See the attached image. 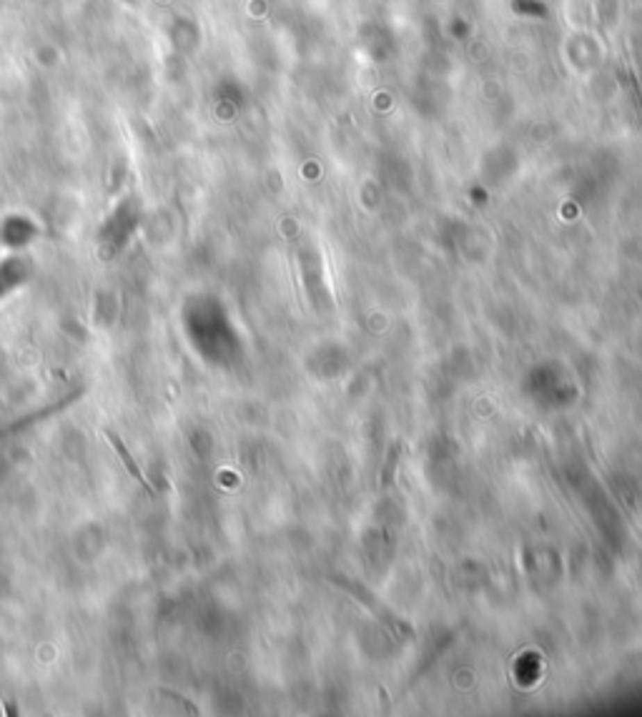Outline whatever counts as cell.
Masks as SVG:
<instances>
[{"mask_svg": "<svg viewBox=\"0 0 642 717\" xmlns=\"http://www.w3.org/2000/svg\"><path fill=\"white\" fill-rule=\"evenodd\" d=\"M106 436H108V439H110V444H113V449H116V454L121 456V461H123V464H126V469H129V474H131V477H133V479L138 481V484H141V487L146 489L148 494H154V489H151V484H148V481H146V477H143V474H141V469L135 467V461H133V456L129 454V449H126V444H123L121 439H118V436L113 434V431H106Z\"/></svg>", "mask_w": 642, "mask_h": 717, "instance_id": "6da1fadb", "label": "cell"}]
</instances>
